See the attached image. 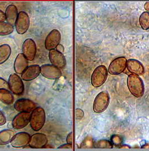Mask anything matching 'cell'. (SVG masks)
Instances as JSON below:
<instances>
[{
  "label": "cell",
  "instance_id": "obj_1",
  "mask_svg": "<svg viewBox=\"0 0 149 151\" xmlns=\"http://www.w3.org/2000/svg\"><path fill=\"white\" fill-rule=\"evenodd\" d=\"M128 88L133 96L137 98L142 97L145 91L144 82L137 75L131 74L127 80Z\"/></svg>",
  "mask_w": 149,
  "mask_h": 151
},
{
  "label": "cell",
  "instance_id": "obj_2",
  "mask_svg": "<svg viewBox=\"0 0 149 151\" xmlns=\"http://www.w3.org/2000/svg\"><path fill=\"white\" fill-rule=\"evenodd\" d=\"M46 123V112L42 107H37L30 115V125L35 132L42 129Z\"/></svg>",
  "mask_w": 149,
  "mask_h": 151
},
{
  "label": "cell",
  "instance_id": "obj_3",
  "mask_svg": "<svg viewBox=\"0 0 149 151\" xmlns=\"http://www.w3.org/2000/svg\"><path fill=\"white\" fill-rule=\"evenodd\" d=\"M108 77V70L104 65L98 66L93 71L91 77V83L93 86L99 87L106 81Z\"/></svg>",
  "mask_w": 149,
  "mask_h": 151
},
{
  "label": "cell",
  "instance_id": "obj_4",
  "mask_svg": "<svg viewBox=\"0 0 149 151\" xmlns=\"http://www.w3.org/2000/svg\"><path fill=\"white\" fill-rule=\"evenodd\" d=\"M109 101L110 97L107 92L104 91L99 93L94 101V111L96 113H101L104 111L109 104Z\"/></svg>",
  "mask_w": 149,
  "mask_h": 151
},
{
  "label": "cell",
  "instance_id": "obj_5",
  "mask_svg": "<svg viewBox=\"0 0 149 151\" xmlns=\"http://www.w3.org/2000/svg\"><path fill=\"white\" fill-rule=\"evenodd\" d=\"M8 85L10 90L14 94L17 96L23 94L25 88L24 84L22 78L17 74L13 73L9 76Z\"/></svg>",
  "mask_w": 149,
  "mask_h": 151
},
{
  "label": "cell",
  "instance_id": "obj_6",
  "mask_svg": "<svg viewBox=\"0 0 149 151\" xmlns=\"http://www.w3.org/2000/svg\"><path fill=\"white\" fill-rule=\"evenodd\" d=\"M15 26L19 34L22 35L27 32L30 26V18L27 12L25 11L19 12Z\"/></svg>",
  "mask_w": 149,
  "mask_h": 151
},
{
  "label": "cell",
  "instance_id": "obj_7",
  "mask_svg": "<svg viewBox=\"0 0 149 151\" xmlns=\"http://www.w3.org/2000/svg\"><path fill=\"white\" fill-rule=\"evenodd\" d=\"M22 53L27 60L32 61L35 59L37 54V45L30 38L26 39L22 45Z\"/></svg>",
  "mask_w": 149,
  "mask_h": 151
},
{
  "label": "cell",
  "instance_id": "obj_8",
  "mask_svg": "<svg viewBox=\"0 0 149 151\" xmlns=\"http://www.w3.org/2000/svg\"><path fill=\"white\" fill-rule=\"evenodd\" d=\"M61 39V33L57 29H53L46 38L44 45L48 50H54L59 45Z\"/></svg>",
  "mask_w": 149,
  "mask_h": 151
},
{
  "label": "cell",
  "instance_id": "obj_9",
  "mask_svg": "<svg viewBox=\"0 0 149 151\" xmlns=\"http://www.w3.org/2000/svg\"><path fill=\"white\" fill-rule=\"evenodd\" d=\"M127 61L126 58L123 57L114 59L109 66V73L112 75H118L122 73L126 68Z\"/></svg>",
  "mask_w": 149,
  "mask_h": 151
},
{
  "label": "cell",
  "instance_id": "obj_10",
  "mask_svg": "<svg viewBox=\"0 0 149 151\" xmlns=\"http://www.w3.org/2000/svg\"><path fill=\"white\" fill-rule=\"evenodd\" d=\"M41 73L43 77L50 80L58 79L62 76L60 69L49 64L43 65L41 67Z\"/></svg>",
  "mask_w": 149,
  "mask_h": 151
},
{
  "label": "cell",
  "instance_id": "obj_11",
  "mask_svg": "<svg viewBox=\"0 0 149 151\" xmlns=\"http://www.w3.org/2000/svg\"><path fill=\"white\" fill-rule=\"evenodd\" d=\"M37 108L36 104L28 99H20L14 104V108L20 113H30Z\"/></svg>",
  "mask_w": 149,
  "mask_h": 151
},
{
  "label": "cell",
  "instance_id": "obj_12",
  "mask_svg": "<svg viewBox=\"0 0 149 151\" xmlns=\"http://www.w3.org/2000/svg\"><path fill=\"white\" fill-rule=\"evenodd\" d=\"M30 114L29 113H20L14 117L12 122V127L16 130L21 129L30 123Z\"/></svg>",
  "mask_w": 149,
  "mask_h": 151
},
{
  "label": "cell",
  "instance_id": "obj_13",
  "mask_svg": "<svg viewBox=\"0 0 149 151\" xmlns=\"http://www.w3.org/2000/svg\"><path fill=\"white\" fill-rule=\"evenodd\" d=\"M49 58L52 65L59 69H63L66 65V60L64 54L56 49L49 51Z\"/></svg>",
  "mask_w": 149,
  "mask_h": 151
},
{
  "label": "cell",
  "instance_id": "obj_14",
  "mask_svg": "<svg viewBox=\"0 0 149 151\" xmlns=\"http://www.w3.org/2000/svg\"><path fill=\"white\" fill-rule=\"evenodd\" d=\"M30 135L27 132H19L13 137L11 145L14 148H22L29 145L30 140Z\"/></svg>",
  "mask_w": 149,
  "mask_h": 151
},
{
  "label": "cell",
  "instance_id": "obj_15",
  "mask_svg": "<svg viewBox=\"0 0 149 151\" xmlns=\"http://www.w3.org/2000/svg\"><path fill=\"white\" fill-rule=\"evenodd\" d=\"M48 143V138L46 134L41 133L34 134L31 136L29 146L32 148H42Z\"/></svg>",
  "mask_w": 149,
  "mask_h": 151
},
{
  "label": "cell",
  "instance_id": "obj_16",
  "mask_svg": "<svg viewBox=\"0 0 149 151\" xmlns=\"http://www.w3.org/2000/svg\"><path fill=\"white\" fill-rule=\"evenodd\" d=\"M40 73L41 67L39 65H31L28 66L21 74V78L24 81H32L38 77Z\"/></svg>",
  "mask_w": 149,
  "mask_h": 151
},
{
  "label": "cell",
  "instance_id": "obj_17",
  "mask_svg": "<svg viewBox=\"0 0 149 151\" xmlns=\"http://www.w3.org/2000/svg\"><path fill=\"white\" fill-rule=\"evenodd\" d=\"M126 67L128 70L134 75L141 76L145 73V68L143 65L137 60L134 59L128 60Z\"/></svg>",
  "mask_w": 149,
  "mask_h": 151
},
{
  "label": "cell",
  "instance_id": "obj_18",
  "mask_svg": "<svg viewBox=\"0 0 149 151\" xmlns=\"http://www.w3.org/2000/svg\"><path fill=\"white\" fill-rule=\"evenodd\" d=\"M28 67V60L22 53H19L17 55L14 62V70L16 74L21 75Z\"/></svg>",
  "mask_w": 149,
  "mask_h": 151
},
{
  "label": "cell",
  "instance_id": "obj_19",
  "mask_svg": "<svg viewBox=\"0 0 149 151\" xmlns=\"http://www.w3.org/2000/svg\"><path fill=\"white\" fill-rule=\"evenodd\" d=\"M6 21L10 24L12 25H14L16 22V19L18 16V11L16 6L14 5L8 6L6 9Z\"/></svg>",
  "mask_w": 149,
  "mask_h": 151
},
{
  "label": "cell",
  "instance_id": "obj_20",
  "mask_svg": "<svg viewBox=\"0 0 149 151\" xmlns=\"http://www.w3.org/2000/svg\"><path fill=\"white\" fill-rule=\"evenodd\" d=\"M15 133L10 129H5L0 132V146H4L10 143Z\"/></svg>",
  "mask_w": 149,
  "mask_h": 151
},
{
  "label": "cell",
  "instance_id": "obj_21",
  "mask_svg": "<svg viewBox=\"0 0 149 151\" xmlns=\"http://www.w3.org/2000/svg\"><path fill=\"white\" fill-rule=\"evenodd\" d=\"M0 101L6 105H11L14 101V97L11 92L6 89H0Z\"/></svg>",
  "mask_w": 149,
  "mask_h": 151
},
{
  "label": "cell",
  "instance_id": "obj_22",
  "mask_svg": "<svg viewBox=\"0 0 149 151\" xmlns=\"http://www.w3.org/2000/svg\"><path fill=\"white\" fill-rule=\"evenodd\" d=\"M11 48L8 44L0 45V65L5 63L10 56Z\"/></svg>",
  "mask_w": 149,
  "mask_h": 151
},
{
  "label": "cell",
  "instance_id": "obj_23",
  "mask_svg": "<svg viewBox=\"0 0 149 151\" xmlns=\"http://www.w3.org/2000/svg\"><path fill=\"white\" fill-rule=\"evenodd\" d=\"M14 26L7 22H0V36H6L14 32Z\"/></svg>",
  "mask_w": 149,
  "mask_h": 151
},
{
  "label": "cell",
  "instance_id": "obj_24",
  "mask_svg": "<svg viewBox=\"0 0 149 151\" xmlns=\"http://www.w3.org/2000/svg\"><path fill=\"white\" fill-rule=\"evenodd\" d=\"M139 22L143 30H148L149 29V12L147 11L144 12L140 16Z\"/></svg>",
  "mask_w": 149,
  "mask_h": 151
},
{
  "label": "cell",
  "instance_id": "obj_25",
  "mask_svg": "<svg viewBox=\"0 0 149 151\" xmlns=\"http://www.w3.org/2000/svg\"><path fill=\"white\" fill-rule=\"evenodd\" d=\"M113 144L111 142L106 139L99 140L94 144V147L100 148H112Z\"/></svg>",
  "mask_w": 149,
  "mask_h": 151
},
{
  "label": "cell",
  "instance_id": "obj_26",
  "mask_svg": "<svg viewBox=\"0 0 149 151\" xmlns=\"http://www.w3.org/2000/svg\"><path fill=\"white\" fill-rule=\"evenodd\" d=\"M112 143L113 145H115V146H120L122 143L123 139L122 138L118 135H114L112 136Z\"/></svg>",
  "mask_w": 149,
  "mask_h": 151
},
{
  "label": "cell",
  "instance_id": "obj_27",
  "mask_svg": "<svg viewBox=\"0 0 149 151\" xmlns=\"http://www.w3.org/2000/svg\"><path fill=\"white\" fill-rule=\"evenodd\" d=\"M94 143L92 142L91 139H89V138H86L85 139V140L82 143L81 147H84V148H88V147H94Z\"/></svg>",
  "mask_w": 149,
  "mask_h": 151
},
{
  "label": "cell",
  "instance_id": "obj_28",
  "mask_svg": "<svg viewBox=\"0 0 149 151\" xmlns=\"http://www.w3.org/2000/svg\"><path fill=\"white\" fill-rule=\"evenodd\" d=\"M9 88L8 82L4 78L0 77V89L8 90Z\"/></svg>",
  "mask_w": 149,
  "mask_h": 151
},
{
  "label": "cell",
  "instance_id": "obj_29",
  "mask_svg": "<svg viewBox=\"0 0 149 151\" xmlns=\"http://www.w3.org/2000/svg\"><path fill=\"white\" fill-rule=\"evenodd\" d=\"M84 112L82 110H81L80 109H76V111H75V115H76V119H82L84 116Z\"/></svg>",
  "mask_w": 149,
  "mask_h": 151
},
{
  "label": "cell",
  "instance_id": "obj_30",
  "mask_svg": "<svg viewBox=\"0 0 149 151\" xmlns=\"http://www.w3.org/2000/svg\"><path fill=\"white\" fill-rule=\"evenodd\" d=\"M6 123V118L5 115L0 110V126L5 125Z\"/></svg>",
  "mask_w": 149,
  "mask_h": 151
},
{
  "label": "cell",
  "instance_id": "obj_31",
  "mask_svg": "<svg viewBox=\"0 0 149 151\" xmlns=\"http://www.w3.org/2000/svg\"><path fill=\"white\" fill-rule=\"evenodd\" d=\"M72 140H73V133H72V132H71L67 136V138H66L67 143L72 145Z\"/></svg>",
  "mask_w": 149,
  "mask_h": 151
},
{
  "label": "cell",
  "instance_id": "obj_32",
  "mask_svg": "<svg viewBox=\"0 0 149 151\" xmlns=\"http://www.w3.org/2000/svg\"><path fill=\"white\" fill-rule=\"evenodd\" d=\"M6 20L5 14L0 10V22H5Z\"/></svg>",
  "mask_w": 149,
  "mask_h": 151
},
{
  "label": "cell",
  "instance_id": "obj_33",
  "mask_svg": "<svg viewBox=\"0 0 149 151\" xmlns=\"http://www.w3.org/2000/svg\"><path fill=\"white\" fill-rule=\"evenodd\" d=\"M72 148V145L69 144V143L64 144V145L59 146V148Z\"/></svg>",
  "mask_w": 149,
  "mask_h": 151
},
{
  "label": "cell",
  "instance_id": "obj_34",
  "mask_svg": "<svg viewBox=\"0 0 149 151\" xmlns=\"http://www.w3.org/2000/svg\"><path fill=\"white\" fill-rule=\"evenodd\" d=\"M57 49L56 50H57L59 52H61V53H63L64 52V47L62 45V44H59V45L57 47Z\"/></svg>",
  "mask_w": 149,
  "mask_h": 151
},
{
  "label": "cell",
  "instance_id": "obj_35",
  "mask_svg": "<svg viewBox=\"0 0 149 151\" xmlns=\"http://www.w3.org/2000/svg\"><path fill=\"white\" fill-rule=\"evenodd\" d=\"M144 8L147 11V12H149V1L146 2L144 5Z\"/></svg>",
  "mask_w": 149,
  "mask_h": 151
},
{
  "label": "cell",
  "instance_id": "obj_36",
  "mask_svg": "<svg viewBox=\"0 0 149 151\" xmlns=\"http://www.w3.org/2000/svg\"><path fill=\"white\" fill-rule=\"evenodd\" d=\"M145 78L149 80V67H147V70L146 71V73H145Z\"/></svg>",
  "mask_w": 149,
  "mask_h": 151
}]
</instances>
